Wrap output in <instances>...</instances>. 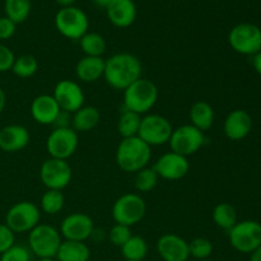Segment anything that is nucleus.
I'll list each match as a JSON object with an SVG mask.
<instances>
[{
	"label": "nucleus",
	"mask_w": 261,
	"mask_h": 261,
	"mask_svg": "<svg viewBox=\"0 0 261 261\" xmlns=\"http://www.w3.org/2000/svg\"><path fill=\"white\" fill-rule=\"evenodd\" d=\"M38 261H58L55 257H47V259H38Z\"/></svg>",
	"instance_id": "obj_45"
},
{
	"label": "nucleus",
	"mask_w": 261,
	"mask_h": 261,
	"mask_svg": "<svg viewBox=\"0 0 261 261\" xmlns=\"http://www.w3.org/2000/svg\"><path fill=\"white\" fill-rule=\"evenodd\" d=\"M250 261H261V245L250 254Z\"/></svg>",
	"instance_id": "obj_42"
},
{
	"label": "nucleus",
	"mask_w": 261,
	"mask_h": 261,
	"mask_svg": "<svg viewBox=\"0 0 261 261\" xmlns=\"http://www.w3.org/2000/svg\"><path fill=\"white\" fill-rule=\"evenodd\" d=\"M252 129V119L245 110H233L227 115L223 124L224 134L233 142L245 139Z\"/></svg>",
	"instance_id": "obj_21"
},
{
	"label": "nucleus",
	"mask_w": 261,
	"mask_h": 261,
	"mask_svg": "<svg viewBox=\"0 0 261 261\" xmlns=\"http://www.w3.org/2000/svg\"><path fill=\"white\" fill-rule=\"evenodd\" d=\"M79 145L78 133L71 127H55L46 140V150L50 158L68 161Z\"/></svg>",
	"instance_id": "obj_11"
},
{
	"label": "nucleus",
	"mask_w": 261,
	"mask_h": 261,
	"mask_svg": "<svg viewBox=\"0 0 261 261\" xmlns=\"http://www.w3.org/2000/svg\"><path fill=\"white\" fill-rule=\"evenodd\" d=\"M140 122H142V115L125 109L117 120V132L122 139L138 137Z\"/></svg>",
	"instance_id": "obj_26"
},
{
	"label": "nucleus",
	"mask_w": 261,
	"mask_h": 261,
	"mask_svg": "<svg viewBox=\"0 0 261 261\" xmlns=\"http://www.w3.org/2000/svg\"><path fill=\"white\" fill-rule=\"evenodd\" d=\"M32 254L30 249L22 245H13L9 250L0 255V261H31Z\"/></svg>",
	"instance_id": "obj_36"
},
{
	"label": "nucleus",
	"mask_w": 261,
	"mask_h": 261,
	"mask_svg": "<svg viewBox=\"0 0 261 261\" xmlns=\"http://www.w3.org/2000/svg\"><path fill=\"white\" fill-rule=\"evenodd\" d=\"M55 2L58 3L61 8H64V7H71V5H74V3H75L76 0H55Z\"/></svg>",
	"instance_id": "obj_44"
},
{
	"label": "nucleus",
	"mask_w": 261,
	"mask_h": 261,
	"mask_svg": "<svg viewBox=\"0 0 261 261\" xmlns=\"http://www.w3.org/2000/svg\"><path fill=\"white\" fill-rule=\"evenodd\" d=\"M15 245V233L5 223H0V255Z\"/></svg>",
	"instance_id": "obj_37"
},
{
	"label": "nucleus",
	"mask_w": 261,
	"mask_h": 261,
	"mask_svg": "<svg viewBox=\"0 0 261 261\" xmlns=\"http://www.w3.org/2000/svg\"><path fill=\"white\" fill-rule=\"evenodd\" d=\"M133 236L132 227H127L125 224L115 223L109 232V240L114 246L121 247L127 242V240Z\"/></svg>",
	"instance_id": "obj_35"
},
{
	"label": "nucleus",
	"mask_w": 261,
	"mask_h": 261,
	"mask_svg": "<svg viewBox=\"0 0 261 261\" xmlns=\"http://www.w3.org/2000/svg\"><path fill=\"white\" fill-rule=\"evenodd\" d=\"M73 177V170L68 161L47 158L40 168V178L47 190H60L68 188Z\"/></svg>",
	"instance_id": "obj_13"
},
{
	"label": "nucleus",
	"mask_w": 261,
	"mask_h": 261,
	"mask_svg": "<svg viewBox=\"0 0 261 261\" xmlns=\"http://www.w3.org/2000/svg\"><path fill=\"white\" fill-rule=\"evenodd\" d=\"M71 115V129L76 133L91 132L101 121V112L94 106H83Z\"/></svg>",
	"instance_id": "obj_24"
},
{
	"label": "nucleus",
	"mask_w": 261,
	"mask_h": 261,
	"mask_svg": "<svg viewBox=\"0 0 261 261\" xmlns=\"http://www.w3.org/2000/svg\"><path fill=\"white\" fill-rule=\"evenodd\" d=\"M92 2H93V4L96 5V7L103 8V9H106V8L109 7L110 4H111L112 0H92Z\"/></svg>",
	"instance_id": "obj_43"
},
{
	"label": "nucleus",
	"mask_w": 261,
	"mask_h": 261,
	"mask_svg": "<svg viewBox=\"0 0 261 261\" xmlns=\"http://www.w3.org/2000/svg\"><path fill=\"white\" fill-rule=\"evenodd\" d=\"M147 213L144 199L135 193H127L116 199L112 205V218L115 223L133 227L140 223Z\"/></svg>",
	"instance_id": "obj_6"
},
{
	"label": "nucleus",
	"mask_w": 261,
	"mask_h": 261,
	"mask_svg": "<svg viewBox=\"0 0 261 261\" xmlns=\"http://www.w3.org/2000/svg\"><path fill=\"white\" fill-rule=\"evenodd\" d=\"M15 31H17V24L13 20H10L5 15L0 17V40H9L15 35Z\"/></svg>",
	"instance_id": "obj_39"
},
{
	"label": "nucleus",
	"mask_w": 261,
	"mask_h": 261,
	"mask_svg": "<svg viewBox=\"0 0 261 261\" xmlns=\"http://www.w3.org/2000/svg\"><path fill=\"white\" fill-rule=\"evenodd\" d=\"M65 204V196L60 190H46L41 196L40 211L48 216H55L60 213Z\"/></svg>",
	"instance_id": "obj_31"
},
{
	"label": "nucleus",
	"mask_w": 261,
	"mask_h": 261,
	"mask_svg": "<svg viewBox=\"0 0 261 261\" xmlns=\"http://www.w3.org/2000/svg\"><path fill=\"white\" fill-rule=\"evenodd\" d=\"M5 105H7V94H5L4 89L0 87V115H2L3 111H4Z\"/></svg>",
	"instance_id": "obj_41"
},
{
	"label": "nucleus",
	"mask_w": 261,
	"mask_h": 261,
	"mask_svg": "<svg viewBox=\"0 0 261 261\" xmlns=\"http://www.w3.org/2000/svg\"><path fill=\"white\" fill-rule=\"evenodd\" d=\"M189 119H190V125H193L200 132L205 133L206 130L213 126L216 115H214V110L211 103H208L206 101H196L190 107Z\"/></svg>",
	"instance_id": "obj_23"
},
{
	"label": "nucleus",
	"mask_w": 261,
	"mask_h": 261,
	"mask_svg": "<svg viewBox=\"0 0 261 261\" xmlns=\"http://www.w3.org/2000/svg\"><path fill=\"white\" fill-rule=\"evenodd\" d=\"M228 43L237 54L254 56L261 51V30L252 23H240L229 31Z\"/></svg>",
	"instance_id": "obj_10"
},
{
	"label": "nucleus",
	"mask_w": 261,
	"mask_h": 261,
	"mask_svg": "<svg viewBox=\"0 0 261 261\" xmlns=\"http://www.w3.org/2000/svg\"><path fill=\"white\" fill-rule=\"evenodd\" d=\"M152 158V148L139 137L121 139L116 149V165L127 173H137L147 167Z\"/></svg>",
	"instance_id": "obj_2"
},
{
	"label": "nucleus",
	"mask_w": 261,
	"mask_h": 261,
	"mask_svg": "<svg viewBox=\"0 0 261 261\" xmlns=\"http://www.w3.org/2000/svg\"><path fill=\"white\" fill-rule=\"evenodd\" d=\"M252 66H254L255 71H256L259 75H261V51H259L257 54H255L252 56Z\"/></svg>",
	"instance_id": "obj_40"
},
{
	"label": "nucleus",
	"mask_w": 261,
	"mask_h": 261,
	"mask_svg": "<svg viewBox=\"0 0 261 261\" xmlns=\"http://www.w3.org/2000/svg\"><path fill=\"white\" fill-rule=\"evenodd\" d=\"M60 112L53 94H40L31 103V116L40 125H54Z\"/></svg>",
	"instance_id": "obj_19"
},
{
	"label": "nucleus",
	"mask_w": 261,
	"mask_h": 261,
	"mask_svg": "<svg viewBox=\"0 0 261 261\" xmlns=\"http://www.w3.org/2000/svg\"><path fill=\"white\" fill-rule=\"evenodd\" d=\"M106 14L112 25L117 28H127L137 19V5L133 0H112L106 8Z\"/></svg>",
	"instance_id": "obj_20"
},
{
	"label": "nucleus",
	"mask_w": 261,
	"mask_h": 261,
	"mask_svg": "<svg viewBox=\"0 0 261 261\" xmlns=\"http://www.w3.org/2000/svg\"><path fill=\"white\" fill-rule=\"evenodd\" d=\"M15 55L12 51V48L8 47L4 43H0V73L12 70Z\"/></svg>",
	"instance_id": "obj_38"
},
{
	"label": "nucleus",
	"mask_w": 261,
	"mask_h": 261,
	"mask_svg": "<svg viewBox=\"0 0 261 261\" xmlns=\"http://www.w3.org/2000/svg\"><path fill=\"white\" fill-rule=\"evenodd\" d=\"M31 9H32L31 0H5L4 2L5 17L13 20L15 24L24 22L30 17Z\"/></svg>",
	"instance_id": "obj_29"
},
{
	"label": "nucleus",
	"mask_w": 261,
	"mask_h": 261,
	"mask_svg": "<svg viewBox=\"0 0 261 261\" xmlns=\"http://www.w3.org/2000/svg\"><path fill=\"white\" fill-rule=\"evenodd\" d=\"M158 177L157 172L154 171L153 167H144L143 170L138 171L135 173L134 178V186L135 190L138 193H150L152 190H154V188L157 186Z\"/></svg>",
	"instance_id": "obj_32"
},
{
	"label": "nucleus",
	"mask_w": 261,
	"mask_h": 261,
	"mask_svg": "<svg viewBox=\"0 0 261 261\" xmlns=\"http://www.w3.org/2000/svg\"><path fill=\"white\" fill-rule=\"evenodd\" d=\"M40 206L32 201L15 203L5 214V224L14 233H27L32 231L40 223Z\"/></svg>",
	"instance_id": "obj_7"
},
{
	"label": "nucleus",
	"mask_w": 261,
	"mask_h": 261,
	"mask_svg": "<svg viewBox=\"0 0 261 261\" xmlns=\"http://www.w3.org/2000/svg\"><path fill=\"white\" fill-rule=\"evenodd\" d=\"M204 143H205L204 133L194 127L193 125L186 124L173 129L168 144L171 147V152L189 157L199 152Z\"/></svg>",
	"instance_id": "obj_12"
},
{
	"label": "nucleus",
	"mask_w": 261,
	"mask_h": 261,
	"mask_svg": "<svg viewBox=\"0 0 261 261\" xmlns=\"http://www.w3.org/2000/svg\"><path fill=\"white\" fill-rule=\"evenodd\" d=\"M63 242L60 232L50 224L38 223L28 232V249L38 259L55 257Z\"/></svg>",
	"instance_id": "obj_4"
},
{
	"label": "nucleus",
	"mask_w": 261,
	"mask_h": 261,
	"mask_svg": "<svg viewBox=\"0 0 261 261\" xmlns=\"http://www.w3.org/2000/svg\"><path fill=\"white\" fill-rule=\"evenodd\" d=\"M31 135L23 125L10 124L0 129V149L5 153H17L30 144Z\"/></svg>",
	"instance_id": "obj_18"
},
{
	"label": "nucleus",
	"mask_w": 261,
	"mask_h": 261,
	"mask_svg": "<svg viewBox=\"0 0 261 261\" xmlns=\"http://www.w3.org/2000/svg\"><path fill=\"white\" fill-rule=\"evenodd\" d=\"M212 217H213V222L216 223V226L227 232L237 223L236 208L229 203L217 204L214 206Z\"/></svg>",
	"instance_id": "obj_28"
},
{
	"label": "nucleus",
	"mask_w": 261,
	"mask_h": 261,
	"mask_svg": "<svg viewBox=\"0 0 261 261\" xmlns=\"http://www.w3.org/2000/svg\"><path fill=\"white\" fill-rule=\"evenodd\" d=\"M153 168L160 178L177 181L188 175L189 170H190V162H189L188 157H184L175 152H168L161 155L155 161Z\"/></svg>",
	"instance_id": "obj_16"
},
{
	"label": "nucleus",
	"mask_w": 261,
	"mask_h": 261,
	"mask_svg": "<svg viewBox=\"0 0 261 261\" xmlns=\"http://www.w3.org/2000/svg\"><path fill=\"white\" fill-rule=\"evenodd\" d=\"M120 249H121L122 257L129 261H143L148 254L147 241L143 237L134 236V234Z\"/></svg>",
	"instance_id": "obj_30"
},
{
	"label": "nucleus",
	"mask_w": 261,
	"mask_h": 261,
	"mask_svg": "<svg viewBox=\"0 0 261 261\" xmlns=\"http://www.w3.org/2000/svg\"><path fill=\"white\" fill-rule=\"evenodd\" d=\"M54 23L63 37L73 41L81 40L89 30V19L86 12L75 5L60 8Z\"/></svg>",
	"instance_id": "obj_5"
},
{
	"label": "nucleus",
	"mask_w": 261,
	"mask_h": 261,
	"mask_svg": "<svg viewBox=\"0 0 261 261\" xmlns=\"http://www.w3.org/2000/svg\"><path fill=\"white\" fill-rule=\"evenodd\" d=\"M38 70V61L33 55H20L13 63V74L19 78H31Z\"/></svg>",
	"instance_id": "obj_33"
},
{
	"label": "nucleus",
	"mask_w": 261,
	"mask_h": 261,
	"mask_svg": "<svg viewBox=\"0 0 261 261\" xmlns=\"http://www.w3.org/2000/svg\"><path fill=\"white\" fill-rule=\"evenodd\" d=\"M142 61L130 53H117L105 60L103 78L111 88L124 92L142 78Z\"/></svg>",
	"instance_id": "obj_1"
},
{
	"label": "nucleus",
	"mask_w": 261,
	"mask_h": 261,
	"mask_svg": "<svg viewBox=\"0 0 261 261\" xmlns=\"http://www.w3.org/2000/svg\"><path fill=\"white\" fill-rule=\"evenodd\" d=\"M157 252L163 261H188L189 242L176 233H165L157 240Z\"/></svg>",
	"instance_id": "obj_17"
},
{
	"label": "nucleus",
	"mask_w": 261,
	"mask_h": 261,
	"mask_svg": "<svg viewBox=\"0 0 261 261\" xmlns=\"http://www.w3.org/2000/svg\"><path fill=\"white\" fill-rule=\"evenodd\" d=\"M105 59L83 56L75 65V75L84 83H94L103 78Z\"/></svg>",
	"instance_id": "obj_22"
},
{
	"label": "nucleus",
	"mask_w": 261,
	"mask_h": 261,
	"mask_svg": "<svg viewBox=\"0 0 261 261\" xmlns=\"http://www.w3.org/2000/svg\"><path fill=\"white\" fill-rule=\"evenodd\" d=\"M200 261H214V260H212V259H205V260H200Z\"/></svg>",
	"instance_id": "obj_46"
},
{
	"label": "nucleus",
	"mask_w": 261,
	"mask_h": 261,
	"mask_svg": "<svg viewBox=\"0 0 261 261\" xmlns=\"http://www.w3.org/2000/svg\"><path fill=\"white\" fill-rule=\"evenodd\" d=\"M55 259L58 261H89L91 249L86 242L64 240L59 247Z\"/></svg>",
	"instance_id": "obj_25"
},
{
	"label": "nucleus",
	"mask_w": 261,
	"mask_h": 261,
	"mask_svg": "<svg viewBox=\"0 0 261 261\" xmlns=\"http://www.w3.org/2000/svg\"><path fill=\"white\" fill-rule=\"evenodd\" d=\"M172 132L173 126L167 117L158 114H147L142 117L138 137L152 148L170 142Z\"/></svg>",
	"instance_id": "obj_9"
},
{
	"label": "nucleus",
	"mask_w": 261,
	"mask_h": 261,
	"mask_svg": "<svg viewBox=\"0 0 261 261\" xmlns=\"http://www.w3.org/2000/svg\"><path fill=\"white\" fill-rule=\"evenodd\" d=\"M231 246L241 254H251L261 245V224L256 221L237 222L228 231Z\"/></svg>",
	"instance_id": "obj_8"
},
{
	"label": "nucleus",
	"mask_w": 261,
	"mask_h": 261,
	"mask_svg": "<svg viewBox=\"0 0 261 261\" xmlns=\"http://www.w3.org/2000/svg\"><path fill=\"white\" fill-rule=\"evenodd\" d=\"M158 87L149 79L140 78L124 91V107L139 115H145L158 101Z\"/></svg>",
	"instance_id": "obj_3"
},
{
	"label": "nucleus",
	"mask_w": 261,
	"mask_h": 261,
	"mask_svg": "<svg viewBox=\"0 0 261 261\" xmlns=\"http://www.w3.org/2000/svg\"><path fill=\"white\" fill-rule=\"evenodd\" d=\"M189 254L196 260H205L213 254V244L205 237H196L189 242Z\"/></svg>",
	"instance_id": "obj_34"
},
{
	"label": "nucleus",
	"mask_w": 261,
	"mask_h": 261,
	"mask_svg": "<svg viewBox=\"0 0 261 261\" xmlns=\"http://www.w3.org/2000/svg\"><path fill=\"white\" fill-rule=\"evenodd\" d=\"M124 261H129V260H124Z\"/></svg>",
	"instance_id": "obj_47"
},
{
	"label": "nucleus",
	"mask_w": 261,
	"mask_h": 261,
	"mask_svg": "<svg viewBox=\"0 0 261 261\" xmlns=\"http://www.w3.org/2000/svg\"><path fill=\"white\" fill-rule=\"evenodd\" d=\"M53 97L61 111H65L68 114H74L78 111L81 107L84 106V101H86V96L79 83L69 81V79H63L56 84Z\"/></svg>",
	"instance_id": "obj_15"
},
{
	"label": "nucleus",
	"mask_w": 261,
	"mask_h": 261,
	"mask_svg": "<svg viewBox=\"0 0 261 261\" xmlns=\"http://www.w3.org/2000/svg\"><path fill=\"white\" fill-rule=\"evenodd\" d=\"M79 46L84 56H94V58H102L107 48L103 36L97 32H89V31L79 40Z\"/></svg>",
	"instance_id": "obj_27"
},
{
	"label": "nucleus",
	"mask_w": 261,
	"mask_h": 261,
	"mask_svg": "<svg viewBox=\"0 0 261 261\" xmlns=\"http://www.w3.org/2000/svg\"><path fill=\"white\" fill-rule=\"evenodd\" d=\"M59 232H60L61 237H64V240L86 242L87 240L93 236V219L88 214L75 212L63 219Z\"/></svg>",
	"instance_id": "obj_14"
}]
</instances>
